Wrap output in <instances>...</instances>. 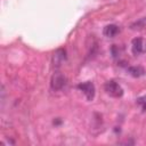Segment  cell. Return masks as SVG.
Returning <instances> with one entry per match:
<instances>
[{
  "label": "cell",
  "instance_id": "3957f363",
  "mask_svg": "<svg viewBox=\"0 0 146 146\" xmlns=\"http://www.w3.org/2000/svg\"><path fill=\"white\" fill-rule=\"evenodd\" d=\"M78 89L81 90L88 100H92L95 97V86L92 82L88 81V82H83V83H79L78 84Z\"/></svg>",
  "mask_w": 146,
  "mask_h": 146
},
{
  "label": "cell",
  "instance_id": "277c9868",
  "mask_svg": "<svg viewBox=\"0 0 146 146\" xmlns=\"http://www.w3.org/2000/svg\"><path fill=\"white\" fill-rule=\"evenodd\" d=\"M132 52L135 55L146 54V39L143 38H135L132 40Z\"/></svg>",
  "mask_w": 146,
  "mask_h": 146
},
{
  "label": "cell",
  "instance_id": "7a4b0ae2",
  "mask_svg": "<svg viewBox=\"0 0 146 146\" xmlns=\"http://www.w3.org/2000/svg\"><path fill=\"white\" fill-rule=\"evenodd\" d=\"M66 83V79L64 76V74H62L60 72L56 71L52 76H51V81H50V86H51V89L57 91V90H60Z\"/></svg>",
  "mask_w": 146,
  "mask_h": 146
},
{
  "label": "cell",
  "instance_id": "5b68a950",
  "mask_svg": "<svg viewBox=\"0 0 146 146\" xmlns=\"http://www.w3.org/2000/svg\"><path fill=\"white\" fill-rule=\"evenodd\" d=\"M119 32H120L119 26H117V25H114V24H110V25L105 26V29H104V34H105L106 36H108V38L115 36Z\"/></svg>",
  "mask_w": 146,
  "mask_h": 146
},
{
  "label": "cell",
  "instance_id": "8992f818",
  "mask_svg": "<svg viewBox=\"0 0 146 146\" xmlns=\"http://www.w3.org/2000/svg\"><path fill=\"white\" fill-rule=\"evenodd\" d=\"M65 50L64 49H57L54 54V65L55 66H59L62 64V62L65 59Z\"/></svg>",
  "mask_w": 146,
  "mask_h": 146
},
{
  "label": "cell",
  "instance_id": "6da1fadb",
  "mask_svg": "<svg viewBox=\"0 0 146 146\" xmlns=\"http://www.w3.org/2000/svg\"><path fill=\"white\" fill-rule=\"evenodd\" d=\"M105 91L115 98H119L123 95V89L121 88V86L119 83H116L115 81H108L105 84Z\"/></svg>",
  "mask_w": 146,
  "mask_h": 146
},
{
  "label": "cell",
  "instance_id": "52a82bcc",
  "mask_svg": "<svg viewBox=\"0 0 146 146\" xmlns=\"http://www.w3.org/2000/svg\"><path fill=\"white\" fill-rule=\"evenodd\" d=\"M128 72L130 75H132L135 78H139L145 74V70L141 66H130V67H128Z\"/></svg>",
  "mask_w": 146,
  "mask_h": 146
},
{
  "label": "cell",
  "instance_id": "ba28073f",
  "mask_svg": "<svg viewBox=\"0 0 146 146\" xmlns=\"http://www.w3.org/2000/svg\"><path fill=\"white\" fill-rule=\"evenodd\" d=\"M137 104L141 107L143 111H146V96H141L137 99Z\"/></svg>",
  "mask_w": 146,
  "mask_h": 146
}]
</instances>
